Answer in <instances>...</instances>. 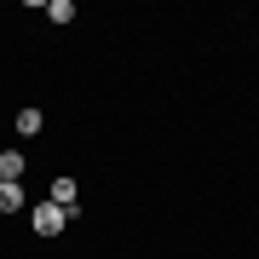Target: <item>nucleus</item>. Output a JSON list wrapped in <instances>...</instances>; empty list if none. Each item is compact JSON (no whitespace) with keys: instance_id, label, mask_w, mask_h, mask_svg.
<instances>
[{"instance_id":"f257e3e1","label":"nucleus","mask_w":259,"mask_h":259,"mask_svg":"<svg viewBox=\"0 0 259 259\" xmlns=\"http://www.w3.org/2000/svg\"><path fill=\"white\" fill-rule=\"evenodd\" d=\"M29 225H35L40 236H58V231L69 225V213L58 207V202H35V213H29Z\"/></svg>"},{"instance_id":"f03ea898","label":"nucleus","mask_w":259,"mask_h":259,"mask_svg":"<svg viewBox=\"0 0 259 259\" xmlns=\"http://www.w3.org/2000/svg\"><path fill=\"white\" fill-rule=\"evenodd\" d=\"M75 196H81V185H75V179H52V202L64 207L69 219H75V207H81V202H75Z\"/></svg>"},{"instance_id":"7ed1b4c3","label":"nucleus","mask_w":259,"mask_h":259,"mask_svg":"<svg viewBox=\"0 0 259 259\" xmlns=\"http://www.w3.org/2000/svg\"><path fill=\"white\" fill-rule=\"evenodd\" d=\"M29 202V196H23V185H12V179H0V213H18Z\"/></svg>"},{"instance_id":"39448f33","label":"nucleus","mask_w":259,"mask_h":259,"mask_svg":"<svg viewBox=\"0 0 259 259\" xmlns=\"http://www.w3.org/2000/svg\"><path fill=\"white\" fill-rule=\"evenodd\" d=\"M18 133L35 139V133H40V110H18Z\"/></svg>"},{"instance_id":"20e7f679","label":"nucleus","mask_w":259,"mask_h":259,"mask_svg":"<svg viewBox=\"0 0 259 259\" xmlns=\"http://www.w3.org/2000/svg\"><path fill=\"white\" fill-rule=\"evenodd\" d=\"M0 179H12V185L23 179V156L18 150H0Z\"/></svg>"},{"instance_id":"423d86ee","label":"nucleus","mask_w":259,"mask_h":259,"mask_svg":"<svg viewBox=\"0 0 259 259\" xmlns=\"http://www.w3.org/2000/svg\"><path fill=\"white\" fill-rule=\"evenodd\" d=\"M47 18H52V23H69V18H75V6H69V0H52Z\"/></svg>"}]
</instances>
